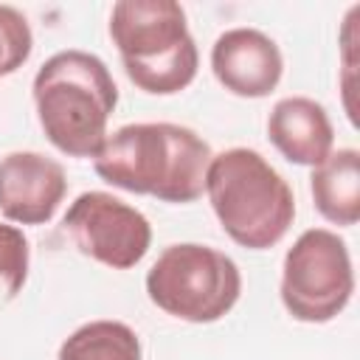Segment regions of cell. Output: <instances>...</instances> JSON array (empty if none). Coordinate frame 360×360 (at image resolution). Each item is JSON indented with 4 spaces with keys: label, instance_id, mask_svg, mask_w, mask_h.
<instances>
[{
    "label": "cell",
    "instance_id": "3957f363",
    "mask_svg": "<svg viewBox=\"0 0 360 360\" xmlns=\"http://www.w3.org/2000/svg\"><path fill=\"white\" fill-rule=\"evenodd\" d=\"M205 191L225 233L242 248H273L292 225V188L253 149L236 146L211 158Z\"/></svg>",
    "mask_w": 360,
    "mask_h": 360
},
{
    "label": "cell",
    "instance_id": "8992f818",
    "mask_svg": "<svg viewBox=\"0 0 360 360\" xmlns=\"http://www.w3.org/2000/svg\"><path fill=\"white\" fill-rule=\"evenodd\" d=\"M354 273L346 242L326 231L309 228L284 256L281 301L295 321L326 323L352 298Z\"/></svg>",
    "mask_w": 360,
    "mask_h": 360
},
{
    "label": "cell",
    "instance_id": "4fadbf2b",
    "mask_svg": "<svg viewBox=\"0 0 360 360\" xmlns=\"http://www.w3.org/2000/svg\"><path fill=\"white\" fill-rule=\"evenodd\" d=\"M28 276V242L20 228L0 222V301L14 298Z\"/></svg>",
    "mask_w": 360,
    "mask_h": 360
},
{
    "label": "cell",
    "instance_id": "30bf717a",
    "mask_svg": "<svg viewBox=\"0 0 360 360\" xmlns=\"http://www.w3.org/2000/svg\"><path fill=\"white\" fill-rule=\"evenodd\" d=\"M270 143L298 166H318L332 152V121L326 110L307 96L276 101L267 118Z\"/></svg>",
    "mask_w": 360,
    "mask_h": 360
},
{
    "label": "cell",
    "instance_id": "277c9868",
    "mask_svg": "<svg viewBox=\"0 0 360 360\" xmlns=\"http://www.w3.org/2000/svg\"><path fill=\"white\" fill-rule=\"evenodd\" d=\"M110 37L118 45L129 82L152 96H172L197 76L200 53L174 0H121L110 14Z\"/></svg>",
    "mask_w": 360,
    "mask_h": 360
},
{
    "label": "cell",
    "instance_id": "9c48e42d",
    "mask_svg": "<svg viewBox=\"0 0 360 360\" xmlns=\"http://www.w3.org/2000/svg\"><path fill=\"white\" fill-rule=\"evenodd\" d=\"M211 68L233 96L262 98L276 90L284 59L278 45L259 28H231L211 48Z\"/></svg>",
    "mask_w": 360,
    "mask_h": 360
},
{
    "label": "cell",
    "instance_id": "52a82bcc",
    "mask_svg": "<svg viewBox=\"0 0 360 360\" xmlns=\"http://www.w3.org/2000/svg\"><path fill=\"white\" fill-rule=\"evenodd\" d=\"M62 228L84 256L112 270L138 264L152 242L149 219L107 191L79 194L68 208Z\"/></svg>",
    "mask_w": 360,
    "mask_h": 360
},
{
    "label": "cell",
    "instance_id": "6da1fadb",
    "mask_svg": "<svg viewBox=\"0 0 360 360\" xmlns=\"http://www.w3.org/2000/svg\"><path fill=\"white\" fill-rule=\"evenodd\" d=\"M211 146L180 124H127L93 155L96 174L124 191L163 202H194L205 188Z\"/></svg>",
    "mask_w": 360,
    "mask_h": 360
},
{
    "label": "cell",
    "instance_id": "5bb4252c",
    "mask_svg": "<svg viewBox=\"0 0 360 360\" xmlns=\"http://www.w3.org/2000/svg\"><path fill=\"white\" fill-rule=\"evenodd\" d=\"M31 42L28 20L11 6H0V76L22 68V62L31 56Z\"/></svg>",
    "mask_w": 360,
    "mask_h": 360
},
{
    "label": "cell",
    "instance_id": "7c38bea8",
    "mask_svg": "<svg viewBox=\"0 0 360 360\" xmlns=\"http://www.w3.org/2000/svg\"><path fill=\"white\" fill-rule=\"evenodd\" d=\"M59 360H141V340L121 321H90L62 343Z\"/></svg>",
    "mask_w": 360,
    "mask_h": 360
},
{
    "label": "cell",
    "instance_id": "ba28073f",
    "mask_svg": "<svg viewBox=\"0 0 360 360\" xmlns=\"http://www.w3.org/2000/svg\"><path fill=\"white\" fill-rule=\"evenodd\" d=\"M65 169L39 152H11L0 158V211L11 222L42 225L65 200Z\"/></svg>",
    "mask_w": 360,
    "mask_h": 360
},
{
    "label": "cell",
    "instance_id": "8fae6325",
    "mask_svg": "<svg viewBox=\"0 0 360 360\" xmlns=\"http://www.w3.org/2000/svg\"><path fill=\"white\" fill-rule=\"evenodd\" d=\"M315 208L335 225H354L360 219V152L338 149L312 169L309 177Z\"/></svg>",
    "mask_w": 360,
    "mask_h": 360
},
{
    "label": "cell",
    "instance_id": "7a4b0ae2",
    "mask_svg": "<svg viewBox=\"0 0 360 360\" xmlns=\"http://www.w3.org/2000/svg\"><path fill=\"white\" fill-rule=\"evenodd\" d=\"M34 101L48 141L70 158H93L107 135L118 87L87 51H59L34 76Z\"/></svg>",
    "mask_w": 360,
    "mask_h": 360
},
{
    "label": "cell",
    "instance_id": "5b68a950",
    "mask_svg": "<svg viewBox=\"0 0 360 360\" xmlns=\"http://www.w3.org/2000/svg\"><path fill=\"white\" fill-rule=\"evenodd\" d=\"M146 292L163 312L191 321H219L242 292V276L231 256L208 245H169L146 273Z\"/></svg>",
    "mask_w": 360,
    "mask_h": 360
}]
</instances>
